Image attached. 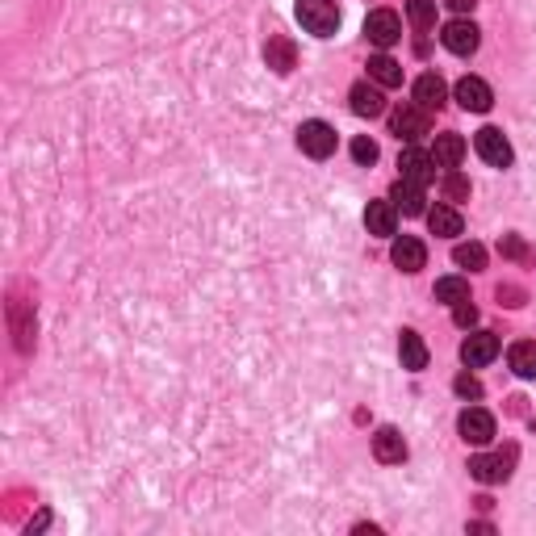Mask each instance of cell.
<instances>
[{"instance_id":"obj_30","label":"cell","mask_w":536,"mask_h":536,"mask_svg":"<svg viewBox=\"0 0 536 536\" xmlns=\"http://www.w3.org/2000/svg\"><path fill=\"white\" fill-rule=\"evenodd\" d=\"M453 319H457V327H465V331H469V327L478 323V306H469V298H465V302H457V306H453Z\"/></svg>"},{"instance_id":"obj_16","label":"cell","mask_w":536,"mask_h":536,"mask_svg":"<svg viewBox=\"0 0 536 536\" xmlns=\"http://www.w3.org/2000/svg\"><path fill=\"white\" fill-rule=\"evenodd\" d=\"M448 101V88H444V80L440 76H419V80H415V105H419V109H428V114H432V109H440V105Z\"/></svg>"},{"instance_id":"obj_22","label":"cell","mask_w":536,"mask_h":536,"mask_svg":"<svg viewBox=\"0 0 536 536\" xmlns=\"http://www.w3.org/2000/svg\"><path fill=\"white\" fill-rule=\"evenodd\" d=\"M507 361H511L516 377H528V382H532V377H536V344H532V340L511 344V352H507Z\"/></svg>"},{"instance_id":"obj_27","label":"cell","mask_w":536,"mask_h":536,"mask_svg":"<svg viewBox=\"0 0 536 536\" xmlns=\"http://www.w3.org/2000/svg\"><path fill=\"white\" fill-rule=\"evenodd\" d=\"M444 197H448V201H465V197H469V180H465L457 168L444 172Z\"/></svg>"},{"instance_id":"obj_28","label":"cell","mask_w":536,"mask_h":536,"mask_svg":"<svg viewBox=\"0 0 536 536\" xmlns=\"http://www.w3.org/2000/svg\"><path fill=\"white\" fill-rule=\"evenodd\" d=\"M499 252L503 256H511V260H520V264H528V260H536L532 252H528V243L520 235H503V243H499Z\"/></svg>"},{"instance_id":"obj_9","label":"cell","mask_w":536,"mask_h":536,"mask_svg":"<svg viewBox=\"0 0 536 536\" xmlns=\"http://www.w3.org/2000/svg\"><path fill=\"white\" fill-rule=\"evenodd\" d=\"M457 101H461V109H469V114H486V109L495 105V93H490L486 80L465 76V80H457Z\"/></svg>"},{"instance_id":"obj_33","label":"cell","mask_w":536,"mask_h":536,"mask_svg":"<svg viewBox=\"0 0 536 536\" xmlns=\"http://www.w3.org/2000/svg\"><path fill=\"white\" fill-rule=\"evenodd\" d=\"M444 5H448V9H453V13H469V9H474V5H478V0H444Z\"/></svg>"},{"instance_id":"obj_29","label":"cell","mask_w":536,"mask_h":536,"mask_svg":"<svg viewBox=\"0 0 536 536\" xmlns=\"http://www.w3.org/2000/svg\"><path fill=\"white\" fill-rule=\"evenodd\" d=\"M352 160H356V164H377V143L361 134V139L352 143Z\"/></svg>"},{"instance_id":"obj_6","label":"cell","mask_w":536,"mask_h":536,"mask_svg":"<svg viewBox=\"0 0 536 536\" xmlns=\"http://www.w3.org/2000/svg\"><path fill=\"white\" fill-rule=\"evenodd\" d=\"M474 147L490 168H507L511 160H516V155H511V143H507L503 130H495V126H482V130L474 134Z\"/></svg>"},{"instance_id":"obj_8","label":"cell","mask_w":536,"mask_h":536,"mask_svg":"<svg viewBox=\"0 0 536 536\" xmlns=\"http://www.w3.org/2000/svg\"><path fill=\"white\" fill-rule=\"evenodd\" d=\"M440 42L448 46L453 55H474L478 51V42H482V30H478L474 21H448L444 26V34H440Z\"/></svg>"},{"instance_id":"obj_2","label":"cell","mask_w":536,"mask_h":536,"mask_svg":"<svg viewBox=\"0 0 536 536\" xmlns=\"http://www.w3.org/2000/svg\"><path fill=\"white\" fill-rule=\"evenodd\" d=\"M428 130H432V122H428V109H419V105H398L390 114V134H398L402 143H415Z\"/></svg>"},{"instance_id":"obj_24","label":"cell","mask_w":536,"mask_h":536,"mask_svg":"<svg viewBox=\"0 0 536 536\" xmlns=\"http://www.w3.org/2000/svg\"><path fill=\"white\" fill-rule=\"evenodd\" d=\"M469 298V281L465 277H440L436 281V302H448V306H457V302Z\"/></svg>"},{"instance_id":"obj_3","label":"cell","mask_w":536,"mask_h":536,"mask_svg":"<svg viewBox=\"0 0 536 536\" xmlns=\"http://www.w3.org/2000/svg\"><path fill=\"white\" fill-rule=\"evenodd\" d=\"M298 147H302V155H310V160H327V155L335 151V130H331L327 122H302L298 126Z\"/></svg>"},{"instance_id":"obj_12","label":"cell","mask_w":536,"mask_h":536,"mask_svg":"<svg viewBox=\"0 0 536 536\" xmlns=\"http://www.w3.org/2000/svg\"><path fill=\"white\" fill-rule=\"evenodd\" d=\"M390 260L402 268V273H419V268L428 264V248H423L415 235H402V239H394Z\"/></svg>"},{"instance_id":"obj_13","label":"cell","mask_w":536,"mask_h":536,"mask_svg":"<svg viewBox=\"0 0 536 536\" xmlns=\"http://www.w3.org/2000/svg\"><path fill=\"white\" fill-rule=\"evenodd\" d=\"M352 114L356 118H377L386 109V97H382V84H352Z\"/></svg>"},{"instance_id":"obj_31","label":"cell","mask_w":536,"mask_h":536,"mask_svg":"<svg viewBox=\"0 0 536 536\" xmlns=\"http://www.w3.org/2000/svg\"><path fill=\"white\" fill-rule=\"evenodd\" d=\"M453 390L461 394V398H482V382H478V377H469V373H461V377H457Z\"/></svg>"},{"instance_id":"obj_19","label":"cell","mask_w":536,"mask_h":536,"mask_svg":"<svg viewBox=\"0 0 536 536\" xmlns=\"http://www.w3.org/2000/svg\"><path fill=\"white\" fill-rule=\"evenodd\" d=\"M390 201H394V210H402V214H423V189L419 185H411V180H394V189H390Z\"/></svg>"},{"instance_id":"obj_7","label":"cell","mask_w":536,"mask_h":536,"mask_svg":"<svg viewBox=\"0 0 536 536\" xmlns=\"http://www.w3.org/2000/svg\"><path fill=\"white\" fill-rule=\"evenodd\" d=\"M457 432H461L465 444H490L495 440V415L482 411V407H469V411H461V419H457Z\"/></svg>"},{"instance_id":"obj_17","label":"cell","mask_w":536,"mask_h":536,"mask_svg":"<svg viewBox=\"0 0 536 536\" xmlns=\"http://www.w3.org/2000/svg\"><path fill=\"white\" fill-rule=\"evenodd\" d=\"M398 356H402V369H428V344L419 340V331H402L398 335Z\"/></svg>"},{"instance_id":"obj_25","label":"cell","mask_w":536,"mask_h":536,"mask_svg":"<svg viewBox=\"0 0 536 536\" xmlns=\"http://www.w3.org/2000/svg\"><path fill=\"white\" fill-rule=\"evenodd\" d=\"M407 17L415 30H432L436 26V0H407Z\"/></svg>"},{"instance_id":"obj_1","label":"cell","mask_w":536,"mask_h":536,"mask_svg":"<svg viewBox=\"0 0 536 536\" xmlns=\"http://www.w3.org/2000/svg\"><path fill=\"white\" fill-rule=\"evenodd\" d=\"M298 21L314 38H331L340 30V9H335V0H298Z\"/></svg>"},{"instance_id":"obj_14","label":"cell","mask_w":536,"mask_h":536,"mask_svg":"<svg viewBox=\"0 0 536 536\" xmlns=\"http://www.w3.org/2000/svg\"><path fill=\"white\" fill-rule=\"evenodd\" d=\"M469 474H474L482 486H495V482H507V474H511V461H507V457L478 453V457H469Z\"/></svg>"},{"instance_id":"obj_10","label":"cell","mask_w":536,"mask_h":536,"mask_svg":"<svg viewBox=\"0 0 536 536\" xmlns=\"http://www.w3.org/2000/svg\"><path fill=\"white\" fill-rule=\"evenodd\" d=\"M495 356H499V340L490 335V331H474V335H465L461 361L469 365V369H482V365H490Z\"/></svg>"},{"instance_id":"obj_23","label":"cell","mask_w":536,"mask_h":536,"mask_svg":"<svg viewBox=\"0 0 536 536\" xmlns=\"http://www.w3.org/2000/svg\"><path fill=\"white\" fill-rule=\"evenodd\" d=\"M428 227H432V235H444V239H453V235H461V214H457L453 206H436L432 214H428Z\"/></svg>"},{"instance_id":"obj_32","label":"cell","mask_w":536,"mask_h":536,"mask_svg":"<svg viewBox=\"0 0 536 536\" xmlns=\"http://www.w3.org/2000/svg\"><path fill=\"white\" fill-rule=\"evenodd\" d=\"M507 298V306H520V298H524V294H520V289H511V285H499V302H503Z\"/></svg>"},{"instance_id":"obj_5","label":"cell","mask_w":536,"mask_h":536,"mask_svg":"<svg viewBox=\"0 0 536 536\" xmlns=\"http://www.w3.org/2000/svg\"><path fill=\"white\" fill-rule=\"evenodd\" d=\"M398 176L402 180H411V185H432L436 180V160L428 151H419V147H407V151L398 155Z\"/></svg>"},{"instance_id":"obj_11","label":"cell","mask_w":536,"mask_h":536,"mask_svg":"<svg viewBox=\"0 0 536 536\" xmlns=\"http://www.w3.org/2000/svg\"><path fill=\"white\" fill-rule=\"evenodd\" d=\"M264 63L273 67L277 76H289L294 67H298V46L285 38V34H273V38L264 42Z\"/></svg>"},{"instance_id":"obj_18","label":"cell","mask_w":536,"mask_h":536,"mask_svg":"<svg viewBox=\"0 0 536 536\" xmlns=\"http://www.w3.org/2000/svg\"><path fill=\"white\" fill-rule=\"evenodd\" d=\"M365 227H369V235H394V227H398V210H394V201H369V210H365Z\"/></svg>"},{"instance_id":"obj_21","label":"cell","mask_w":536,"mask_h":536,"mask_svg":"<svg viewBox=\"0 0 536 536\" xmlns=\"http://www.w3.org/2000/svg\"><path fill=\"white\" fill-rule=\"evenodd\" d=\"M369 76H373V84H382V88H398L402 84V63H394L390 55H373Z\"/></svg>"},{"instance_id":"obj_4","label":"cell","mask_w":536,"mask_h":536,"mask_svg":"<svg viewBox=\"0 0 536 536\" xmlns=\"http://www.w3.org/2000/svg\"><path fill=\"white\" fill-rule=\"evenodd\" d=\"M365 38L373 42V46H394V42L402 38V21H398V13H390V9H373L369 17H365Z\"/></svg>"},{"instance_id":"obj_26","label":"cell","mask_w":536,"mask_h":536,"mask_svg":"<svg viewBox=\"0 0 536 536\" xmlns=\"http://www.w3.org/2000/svg\"><path fill=\"white\" fill-rule=\"evenodd\" d=\"M453 260L461 268H469V273H478V268H486V248H482V243H457Z\"/></svg>"},{"instance_id":"obj_15","label":"cell","mask_w":536,"mask_h":536,"mask_svg":"<svg viewBox=\"0 0 536 536\" xmlns=\"http://www.w3.org/2000/svg\"><path fill=\"white\" fill-rule=\"evenodd\" d=\"M373 457L382 465H398L407 457V440L398 436V428H382V432L373 436Z\"/></svg>"},{"instance_id":"obj_20","label":"cell","mask_w":536,"mask_h":536,"mask_svg":"<svg viewBox=\"0 0 536 536\" xmlns=\"http://www.w3.org/2000/svg\"><path fill=\"white\" fill-rule=\"evenodd\" d=\"M465 155V139L461 134H436V147H432V160L440 168H457Z\"/></svg>"}]
</instances>
